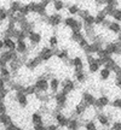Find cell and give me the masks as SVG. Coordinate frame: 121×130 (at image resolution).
Here are the masks:
<instances>
[{
    "label": "cell",
    "mask_w": 121,
    "mask_h": 130,
    "mask_svg": "<svg viewBox=\"0 0 121 130\" xmlns=\"http://www.w3.org/2000/svg\"><path fill=\"white\" fill-rule=\"evenodd\" d=\"M17 57H18L17 51H7V50L1 51V58H0V65H1V68L3 66H7V64H10Z\"/></svg>",
    "instance_id": "1"
},
{
    "label": "cell",
    "mask_w": 121,
    "mask_h": 130,
    "mask_svg": "<svg viewBox=\"0 0 121 130\" xmlns=\"http://www.w3.org/2000/svg\"><path fill=\"white\" fill-rule=\"evenodd\" d=\"M42 21L44 22H46L49 25H51V27H58L59 24H62V22L64 21L63 19V17H62V14L60 13H57V12H55V13H51L49 14V16H44V17H41Z\"/></svg>",
    "instance_id": "2"
},
{
    "label": "cell",
    "mask_w": 121,
    "mask_h": 130,
    "mask_svg": "<svg viewBox=\"0 0 121 130\" xmlns=\"http://www.w3.org/2000/svg\"><path fill=\"white\" fill-rule=\"evenodd\" d=\"M53 100H55V105H56V110H64L68 102V95L64 94L63 92H58L53 95Z\"/></svg>",
    "instance_id": "3"
},
{
    "label": "cell",
    "mask_w": 121,
    "mask_h": 130,
    "mask_svg": "<svg viewBox=\"0 0 121 130\" xmlns=\"http://www.w3.org/2000/svg\"><path fill=\"white\" fill-rule=\"evenodd\" d=\"M53 118H55L56 123L60 128H67L68 124H69V121H70V118H68L63 112L59 111V110H56V108L53 110Z\"/></svg>",
    "instance_id": "4"
},
{
    "label": "cell",
    "mask_w": 121,
    "mask_h": 130,
    "mask_svg": "<svg viewBox=\"0 0 121 130\" xmlns=\"http://www.w3.org/2000/svg\"><path fill=\"white\" fill-rule=\"evenodd\" d=\"M29 6H30V11L33 13H37L40 17H44V16L47 14L46 13L47 6L44 3H35V1H33V3H29Z\"/></svg>",
    "instance_id": "5"
},
{
    "label": "cell",
    "mask_w": 121,
    "mask_h": 130,
    "mask_svg": "<svg viewBox=\"0 0 121 130\" xmlns=\"http://www.w3.org/2000/svg\"><path fill=\"white\" fill-rule=\"evenodd\" d=\"M87 64H89V71L90 74H96L101 69V63L98 58H94L92 54H87Z\"/></svg>",
    "instance_id": "6"
},
{
    "label": "cell",
    "mask_w": 121,
    "mask_h": 130,
    "mask_svg": "<svg viewBox=\"0 0 121 130\" xmlns=\"http://www.w3.org/2000/svg\"><path fill=\"white\" fill-rule=\"evenodd\" d=\"M104 48L110 53V56H120L121 54V43L119 41L107 42Z\"/></svg>",
    "instance_id": "7"
},
{
    "label": "cell",
    "mask_w": 121,
    "mask_h": 130,
    "mask_svg": "<svg viewBox=\"0 0 121 130\" xmlns=\"http://www.w3.org/2000/svg\"><path fill=\"white\" fill-rule=\"evenodd\" d=\"M34 84H35V87H37L38 90L41 92V93H47V90L50 89V81L47 78H45V77H42V76H40V77L34 82Z\"/></svg>",
    "instance_id": "8"
},
{
    "label": "cell",
    "mask_w": 121,
    "mask_h": 130,
    "mask_svg": "<svg viewBox=\"0 0 121 130\" xmlns=\"http://www.w3.org/2000/svg\"><path fill=\"white\" fill-rule=\"evenodd\" d=\"M60 87H62V90L60 92H63L64 94H70L75 88H76V84L73 79L70 78H64L62 81V83H60Z\"/></svg>",
    "instance_id": "9"
},
{
    "label": "cell",
    "mask_w": 121,
    "mask_h": 130,
    "mask_svg": "<svg viewBox=\"0 0 121 130\" xmlns=\"http://www.w3.org/2000/svg\"><path fill=\"white\" fill-rule=\"evenodd\" d=\"M15 100L17 101V104H18L22 108H26L29 104L28 95L24 93V92H16V93H15Z\"/></svg>",
    "instance_id": "10"
},
{
    "label": "cell",
    "mask_w": 121,
    "mask_h": 130,
    "mask_svg": "<svg viewBox=\"0 0 121 130\" xmlns=\"http://www.w3.org/2000/svg\"><path fill=\"white\" fill-rule=\"evenodd\" d=\"M68 65H71L74 68V71H81L84 70V61H82V58L81 57H74L69 59L68 61H65Z\"/></svg>",
    "instance_id": "11"
},
{
    "label": "cell",
    "mask_w": 121,
    "mask_h": 130,
    "mask_svg": "<svg viewBox=\"0 0 121 130\" xmlns=\"http://www.w3.org/2000/svg\"><path fill=\"white\" fill-rule=\"evenodd\" d=\"M39 56H40V58L42 59V61L50 60L52 57L55 56L53 48H51V47H42L41 50L39 51Z\"/></svg>",
    "instance_id": "12"
},
{
    "label": "cell",
    "mask_w": 121,
    "mask_h": 130,
    "mask_svg": "<svg viewBox=\"0 0 121 130\" xmlns=\"http://www.w3.org/2000/svg\"><path fill=\"white\" fill-rule=\"evenodd\" d=\"M42 63V59L40 58V56L38 54V56L35 57H33V58H30V59H28V60L26 61V68L29 70H34V69H37L39 65Z\"/></svg>",
    "instance_id": "13"
},
{
    "label": "cell",
    "mask_w": 121,
    "mask_h": 130,
    "mask_svg": "<svg viewBox=\"0 0 121 130\" xmlns=\"http://www.w3.org/2000/svg\"><path fill=\"white\" fill-rule=\"evenodd\" d=\"M89 107H90V106L87 105V104H86V102L81 100L79 104H76V105H75L74 116H75V117H80V116H82V115H85Z\"/></svg>",
    "instance_id": "14"
},
{
    "label": "cell",
    "mask_w": 121,
    "mask_h": 130,
    "mask_svg": "<svg viewBox=\"0 0 121 130\" xmlns=\"http://www.w3.org/2000/svg\"><path fill=\"white\" fill-rule=\"evenodd\" d=\"M28 40H29V42H30V45H32L33 47L38 46V45L41 42V40H42L41 34H40V32H38V31H35V30H33L32 32H29Z\"/></svg>",
    "instance_id": "15"
},
{
    "label": "cell",
    "mask_w": 121,
    "mask_h": 130,
    "mask_svg": "<svg viewBox=\"0 0 121 130\" xmlns=\"http://www.w3.org/2000/svg\"><path fill=\"white\" fill-rule=\"evenodd\" d=\"M97 121L101 125L105 126V128L109 125H112V123H110L112 118H110V116H108L107 113H104V112H98L97 113Z\"/></svg>",
    "instance_id": "16"
},
{
    "label": "cell",
    "mask_w": 121,
    "mask_h": 130,
    "mask_svg": "<svg viewBox=\"0 0 121 130\" xmlns=\"http://www.w3.org/2000/svg\"><path fill=\"white\" fill-rule=\"evenodd\" d=\"M29 47L27 45V41L26 40H18L17 41V48H16V51L18 54L21 56H27V52H28Z\"/></svg>",
    "instance_id": "17"
},
{
    "label": "cell",
    "mask_w": 121,
    "mask_h": 130,
    "mask_svg": "<svg viewBox=\"0 0 121 130\" xmlns=\"http://www.w3.org/2000/svg\"><path fill=\"white\" fill-rule=\"evenodd\" d=\"M81 100L86 102L89 106H94V104L97 101V99L94 98V95L89 93V92H84V93L81 94Z\"/></svg>",
    "instance_id": "18"
},
{
    "label": "cell",
    "mask_w": 121,
    "mask_h": 130,
    "mask_svg": "<svg viewBox=\"0 0 121 130\" xmlns=\"http://www.w3.org/2000/svg\"><path fill=\"white\" fill-rule=\"evenodd\" d=\"M4 41V46L5 50L7 51H16L17 48V41H15L12 37H5V39H1Z\"/></svg>",
    "instance_id": "19"
},
{
    "label": "cell",
    "mask_w": 121,
    "mask_h": 130,
    "mask_svg": "<svg viewBox=\"0 0 121 130\" xmlns=\"http://www.w3.org/2000/svg\"><path fill=\"white\" fill-rule=\"evenodd\" d=\"M60 82L59 79L57 78V77H53V78L50 79V90H51L52 95H55L56 93H58V89L60 87Z\"/></svg>",
    "instance_id": "20"
},
{
    "label": "cell",
    "mask_w": 121,
    "mask_h": 130,
    "mask_svg": "<svg viewBox=\"0 0 121 130\" xmlns=\"http://www.w3.org/2000/svg\"><path fill=\"white\" fill-rule=\"evenodd\" d=\"M80 126H81V122L78 117H71L69 121V124L67 126L68 130H79Z\"/></svg>",
    "instance_id": "21"
},
{
    "label": "cell",
    "mask_w": 121,
    "mask_h": 130,
    "mask_svg": "<svg viewBox=\"0 0 121 130\" xmlns=\"http://www.w3.org/2000/svg\"><path fill=\"white\" fill-rule=\"evenodd\" d=\"M108 14L107 12L104 11V9L102 11H99L97 14H96V25H103V23L105 22V19H107Z\"/></svg>",
    "instance_id": "22"
},
{
    "label": "cell",
    "mask_w": 121,
    "mask_h": 130,
    "mask_svg": "<svg viewBox=\"0 0 121 130\" xmlns=\"http://www.w3.org/2000/svg\"><path fill=\"white\" fill-rule=\"evenodd\" d=\"M44 117L40 112H34L32 115V123L33 125H39V124H44Z\"/></svg>",
    "instance_id": "23"
},
{
    "label": "cell",
    "mask_w": 121,
    "mask_h": 130,
    "mask_svg": "<svg viewBox=\"0 0 121 130\" xmlns=\"http://www.w3.org/2000/svg\"><path fill=\"white\" fill-rule=\"evenodd\" d=\"M21 7H22V4H21V1L19 0H14V1H11L10 3V12L11 13H18L19 10H21Z\"/></svg>",
    "instance_id": "24"
},
{
    "label": "cell",
    "mask_w": 121,
    "mask_h": 130,
    "mask_svg": "<svg viewBox=\"0 0 121 130\" xmlns=\"http://www.w3.org/2000/svg\"><path fill=\"white\" fill-rule=\"evenodd\" d=\"M74 77L79 83H84L85 81L87 79V75H86V72H85L84 70H81V71H74Z\"/></svg>",
    "instance_id": "25"
},
{
    "label": "cell",
    "mask_w": 121,
    "mask_h": 130,
    "mask_svg": "<svg viewBox=\"0 0 121 130\" xmlns=\"http://www.w3.org/2000/svg\"><path fill=\"white\" fill-rule=\"evenodd\" d=\"M11 124H12V118H11V116L7 115V113L1 115V125H3V130H4L5 128H7L9 125H11Z\"/></svg>",
    "instance_id": "26"
},
{
    "label": "cell",
    "mask_w": 121,
    "mask_h": 130,
    "mask_svg": "<svg viewBox=\"0 0 121 130\" xmlns=\"http://www.w3.org/2000/svg\"><path fill=\"white\" fill-rule=\"evenodd\" d=\"M108 29H109L112 32H114V34H117V35H119V34L121 32V24L119 23V22H116V21H113Z\"/></svg>",
    "instance_id": "27"
},
{
    "label": "cell",
    "mask_w": 121,
    "mask_h": 130,
    "mask_svg": "<svg viewBox=\"0 0 121 130\" xmlns=\"http://www.w3.org/2000/svg\"><path fill=\"white\" fill-rule=\"evenodd\" d=\"M112 75V70H109L108 68H103V69L99 70V78L102 81H107Z\"/></svg>",
    "instance_id": "28"
},
{
    "label": "cell",
    "mask_w": 121,
    "mask_h": 130,
    "mask_svg": "<svg viewBox=\"0 0 121 130\" xmlns=\"http://www.w3.org/2000/svg\"><path fill=\"white\" fill-rule=\"evenodd\" d=\"M52 7L56 12H59L65 7V4L62 0H52Z\"/></svg>",
    "instance_id": "29"
},
{
    "label": "cell",
    "mask_w": 121,
    "mask_h": 130,
    "mask_svg": "<svg viewBox=\"0 0 121 130\" xmlns=\"http://www.w3.org/2000/svg\"><path fill=\"white\" fill-rule=\"evenodd\" d=\"M78 21L79 19H76L75 17H73V16H70V17H67V18H64V21H63V23H64L65 27H68V28H73L75 24L78 23Z\"/></svg>",
    "instance_id": "30"
},
{
    "label": "cell",
    "mask_w": 121,
    "mask_h": 130,
    "mask_svg": "<svg viewBox=\"0 0 121 130\" xmlns=\"http://www.w3.org/2000/svg\"><path fill=\"white\" fill-rule=\"evenodd\" d=\"M70 39H71V41L79 43L81 40H84L85 36L81 31H71V36H70Z\"/></svg>",
    "instance_id": "31"
},
{
    "label": "cell",
    "mask_w": 121,
    "mask_h": 130,
    "mask_svg": "<svg viewBox=\"0 0 121 130\" xmlns=\"http://www.w3.org/2000/svg\"><path fill=\"white\" fill-rule=\"evenodd\" d=\"M57 58L59 59V60H63V61H68L70 59L69 58V51L68 50H60L59 53L57 54Z\"/></svg>",
    "instance_id": "32"
},
{
    "label": "cell",
    "mask_w": 121,
    "mask_h": 130,
    "mask_svg": "<svg viewBox=\"0 0 121 130\" xmlns=\"http://www.w3.org/2000/svg\"><path fill=\"white\" fill-rule=\"evenodd\" d=\"M38 92L37 87H35V84H30V86H26V88H24V93L27 94V95H35Z\"/></svg>",
    "instance_id": "33"
},
{
    "label": "cell",
    "mask_w": 121,
    "mask_h": 130,
    "mask_svg": "<svg viewBox=\"0 0 121 130\" xmlns=\"http://www.w3.org/2000/svg\"><path fill=\"white\" fill-rule=\"evenodd\" d=\"M80 6L78 4H73L70 5L69 7H68V12H69V14H71V16H74V14H79L80 12Z\"/></svg>",
    "instance_id": "34"
},
{
    "label": "cell",
    "mask_w": 121,
    "mask_h": 130,
    "mask_svg": "<svg viewBox=\"0 0 121 130\" xmlns=\"http://www.w3.org/2000/svg\"><path fill=\"white\" fill-rule=\"evenodd\" d=\"M30 12H32V11H30V6H29V4L22 5V7H21V10H19V13L26 16V17H28V14L30 13Z\"/></svg>",
    "instance_id": "35"
},
{
    "label": "cell",
    "mask_w": 121,
    "mask_h": 130,
    "mask_svg": "<svg viewBox=\"0 0 121 130\" xmlns=\"http://www.w3.org/2000/svg\"><path fill=\"white\" fill-rule=\"evenodd\" d=\"M97 101L102 105L103 107H105V106H108L109 104H110V100H109V98L107 96V95H102V96H99L97 99Z\"/></svg>",
    "instance_id": "36"
},
{
    "label": "cell",
    "mask_w": 121,
    "mask_h": 130,
    "mask_svg": "<svg viewBox=\"0 0 121 130\" xmlns=\"http://www.w3.org/2000/svg\"><path fill=\"white\" fill-rule=\"evenodd\" d=\"M49 43H50V47L51 48H57V46H58V37H57V35H52L50 39H49Z\"/></svg>",
    "instance_id": "37"
},
{
    "label": "cell",
    "mask_w": 121,
    "mask_h": 130,
    "mask_svg": "<svg viewBox=\"0 0 121 130\" xmlns=\"http://www.w3.org/2000/svg\"><path fill=\"white\" fill-rule=\"evenodd\" d=\"M84 126L86 130H98L97 124L93 121H87L86 123H84Z\"/></svg>",
    "instance_id": "38"
},
{
    "label": "cell",
    "mask_w": 121,
    "mask_h": 130,
    "mask_svg": "<svg viewBox=\"0 0 121 130\" xmlns=\"http://www.w3.org/2000/svg\"><path fill=\"white\" fill-rule=\"evenodd\" d=\"M11 72L12 71H11L9 66H3L1 68V77H12Z\"/></svg>",
    "instance_id": "39"
},
{
    "label": "cell",
    "mask_w": 121,
    "mask_h": 130,
    "mask_svg": "<svg viewBox=\"0 0 121 130\" xmlns=\"http://www.w3.org/2000/svg\"><path fill=\"white\" fill-rule=\"evenodd\" d=\"M84 23L89 24V25H96V16H93V14L87 16V17L84 19Z\"/></svg>",
    "instance_id": "40"
},
{
    "label": "cell",
    "mask_w": 121,
    "mask_h": 130,
    "mask_svg": "<svg viewBox=\"0 0 121 130\" xmlns=\"http://www.w3.org/2000/svg\"><path fill=\"white\" fill-rule=\"evenodd\" d=\"M112 17L114 18V21H116V22H119V23H120V22H121V9H116V10H115Z\"/></svg>",
    "instance_id": "41"
},
{
    "label": "cell",
    "mask_w": 121,
    "mask_h": 130,
    "mask_svg": "<svg viewBox=\"0 0 121 130\" xmlns=\"http://www.w3.org/2000/svg\"><path fill=\"white\" fill-rule=\"evenodd\" d=\"M90 43H91V42H89V39H86V37H85L84 40H81V41H80L78 45H79L80 48H82V50L85 51V50H86V48L90 46Z\"/></svg>",
    "instance_id": "42"
},
{
    "label": "cell",
    "mask_w": 121,
    "mask_h": 130,
    "mask_svg": "<svg viewBox=\"0 0 121 130\" xmlns=\"http://www.w3.org/2000/svg\"><path fill=\"white\" fill-rule=\"evenodd\" d=\"M78 16H79L80 18H81V21H84V19L86 18L87 16H90V11H89L87 9L80 10V12H79V14H78Z\"/></svg>",
    "instance_id": "43"
},
{
    "label": "cell",
    "mask_w": 121,
    "mask_h": 130,
    "mask_svg": "<svg viewBox=\"0 0 121 130\" xmlns=\"http://www.w3.org/2000/svg\"><path fill=\"white\" fill-rule=\"evenodd\" d=\"M112 106L115 108H121V98H117L112 102Z\"/></svg>",
    "instance_id": "44"
},
{
    "label": "cell",
    "mask_w": 121,
    "mask_h": 130,
    "mask_svg": "<svg viewBox=\"0 0 121 130\" xmlns=\"http://www.w3.org/2000/svg\"><path fill=\"white\" fill-rule=\"evenodd\" d=\"M0 110H1V115H4V113H7V107H6V105H5V100H1L0 101Z\"/></svg>",
    "instance_id": "45"
},
{
    "label": "cell",
    "mask_w": 121,
    "mask_h": 130,
    "mask_svg": "<svg viewBox=\"0 0 121 130\" xmlns=\"http://www.w3.org/2000/svg\"><path fill=\"white\" fill-rule=\"evenodd\" d=\"M4 130H22V129H21L18 125H16V124H14V123H12L11 125H9L7 128H5Z\"/></svg>",
    "instance_id": "46"
},
{
    "label": "cell",
    "mask_w": 121,
    "mask_h": 130,
    "mask_svg": "<svg viewBox=\"0 0 121 130\" xmlns=\"http://www.w3.org/2000/svg\"><path fill=\"white\" fill-rule=\"evenodd\" d=\"M47 130H58V128H59V125L58 124H53V123H51V124H47Z\"/></svg>",
    "instance_id": "47"
},
{
    "label": "cell",
    "mask_w": 121,
    "mask_h": 130,
    "mask_svg": "<svg viewBox=\"0 0 121 130\" xmlns=\"http://www.w3.org/2000/svg\"><path fill=\"white\" fill-rule=\"evenodd\" d=\"M33 130H47V126H45L44 124H39V125H34Z\"/></svg>",
    "instance_id": "48"
},
{
    "label": "cell",
    "mask_w": 121,
    "mask_h": 130,
    "mask_svg": "<svg viewBox=\"0 0 121 130\" xmlns=\"http://www.w3.org/2000/svg\"><path fill=\"white\" fill-rule=\"evenodd\" d=\"M115 86L121 90V77H115Z\"/></svg>",
    "instance_id": "49"
},
{
    "label": "cell",
    "mask_w": 121,
    "mask_h": 130,
    "mask_svg": "<svg viewBox=\"0 0 121 130\" xmlns=\"http://www.w3.org/2000/svg\"><path fill=\"white\" fill-rule=\"evenodd\" d=\"M115 0H102V4H104V5H110V4H113Z\"/></svg>",
    "instance_id": "50"
},
{
    "label": "cell",
    "mask_w": 121,
    "mask_h": 130,
    "mask_svg": "<svg viewBox=\"0 0 121 130\" xmlns=\"http://www.w3.org/2000/svg\"><path fill=\"white\" fill-rule=\"evenodd\" d=\"M41 3H44V4H45V5L47 6V5H49L50 3H51V0H41Z\"/></svg>",
    "instance_id": "51"
},
{
    "label": "cell",
    "mask_w": 121,
    "mask_h": 130,
    "mask_svg": "<svg viewBox=\"0 0 121 130\" xmlns=\"http://www.w3.org/2000/svg\"><path fill=\"white\" fill-rule=\"evenodd\" d=\"M117 41H119V42L121 43V32L119 34V35H117Z\"/></svg>",
    "instance_id": "52"
},
{
    "label": "cell",
    "mask_w": 121,
    "mask_h": 130,
    "mask_svg": "<svg viewBox=\"0 0 121 130\" xmlns=\"http://www.w3.org/2000/svg\"><path fill=\"white\" fill-rule=\"evenodd\" d=\"M96 4H102V0H93Z\"/></svg>",
    "instance_id": "53"
}]
</instances>
